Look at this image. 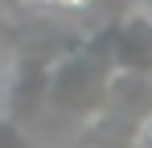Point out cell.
Instances as JSON below:
<instances>
[{
	"label": "cell",
	"instance_id": "cell-1",
	"mask_svg": "<svg viewBox=\"0 0 152 148\" xmlns=\"http://www.w3.org/2000/svg\"><path fill=\"white\" fill-rule=\"evenodd\" d=\"M140 148H152V111L144 115V123H140Z\"/></svg>",
	"mask_w": 152,
	"mask_h": 148
},
{
	"label": "cell",
	"instance_id": "cell-2",
	"mask_svg": "<svg viewBox=\"0 0 152 148\" xmlns=\"http://www.w3.org/2000/svg\"><path fill=\"white\" fill-rule=\"evenodd\" d=\"M95 0H58V8H66V12H82V8H91Z\"/></svg>",
	"mask_w": 152,
	"mask_h": 148
}]
</instances>
